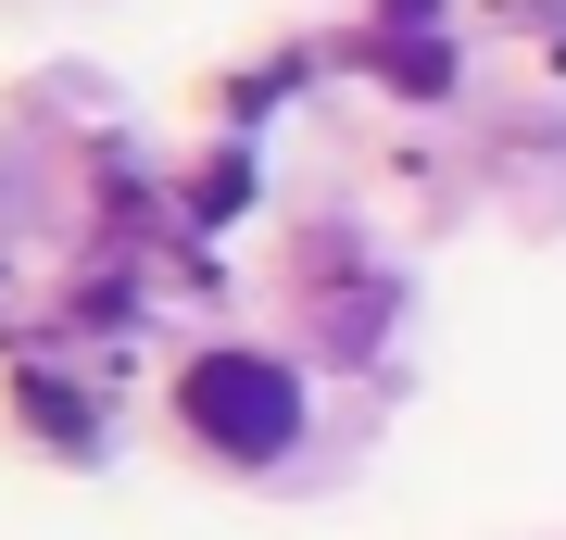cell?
<instances>
[{"label":"cell","mask_w":566,"mask_h":540,"mask_svg":"<svg viewBox=\"0 0 566 540\" xmlns=\"http://www.w3.org/2000/svg\"><path fill=\"white\" fill-rule=\"evenodd\" d=\"M177 427L214 465H277L303 441V378H290L277 352H252V340H214V352L177 364Z\"/></svg>","instance_id":"1"},{"label":"cell","mask_w":566,"mask_h":540,"mask_svg":"<svg viewBox=\"0 0 566 540\" xmlns=\"http://www.w3.org/2000/svg\"><path fill=\"white\" fill-rule=\"evenodd\" d=\"M13 402H25V427H51V453H88V427H102V415H88V402H63L51 378H25Z\"/></svg>","instance_id":"2"},{"label":"cell","mask_w":566,"mask_h":540,"mask_svg":"<svg viewBox=\"0 0 566 540\" xmlns=\"http://www.w3.org/2000/svg\"><path fill=\"white\" fill-rule=\"evenodd\" d=\"M390 76H403V88H441L453 51H441V39H390Z\"/></svg>","instance_id":"3"}]
</instances>
